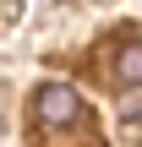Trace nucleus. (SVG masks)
I'll use <instances>...</instances> for the list:
<instances>
[{
    "instance_id": "f257e3e1",
    "label": "nucleus",
    "mask_w": 142,
    "mask_h": 147,
    "mask_svg": "<svg viewBox=\"0 0 142 147\" xmlns=\"http://www.w3.org/2000/svg\"><path fill=\"white\" fill-rule=\"evenodd\" d=\"M33 120L38 125H71V120H82V98L66 82H44L33 93Z\"/></svg>"
},
{
    "instance_id": "f03ea898",
    "label": "nucleus",
    "mask_w": 142,
    "mask_h": 147,
    "mask_svg": "<svg viewBox=\"0 0 142 147\" xmlns=\"http://www.w3.org/2000/svg\"><path fill=\"white\" fill-rule=\"evenodd\" d=\"M115 82H120V87H142V38H131V44L115 55Z\"/></svg>"
}]
</instances>
